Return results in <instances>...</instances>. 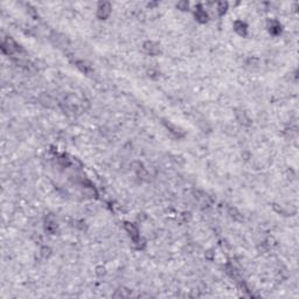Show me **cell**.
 <instances>
[{"instance_id": "obj_1", "label": "cell", "mask_w": 299, "mask_h": 299, "mask_svg": "<svg viewBox=\"0 0 299 299\" xmlns=\"http://www.w3.org/2000/svg\"><path fill=\"white\" fill-rule=\"evenodd\" d=\"M98 16L102 18V19H105L109 14H110V5L104 2V4H101L99 7H98Z\"/></svg>"}, {"instance_id": "obj_2", "label": "cell", "mask_w": 299, "mask_h": 299, "mask_svg": "<svg viewBox=\"0 0 299 299\" xmlns=\"http://www.w3.org/2000/svg\"><path fill=\"white\" fill-rule=\"evenodd\" d=\"M145 49H146V52H147V53L152 54V55H154V54L159 53V48L155 46L154 43H152V42H147V43H145Z\"/></svg>"}, {"instance_id": "obj_4", "label": "cell", "mask_w": 299, "mask_h": 299, "mask_svg": "<svg viewBox=\"0 0 299 299\" xmlns=\"http://www.w3.org/2000/svg\"><path fill=\"white\" fill-rule=\"evenodd\" d=\"M195 15L197 16V19H200V20H205V19L207 20V14L202 11V10H199V11L195 13Z\"/></svg>"}, {"instance_id": "obj_3", "label": "cell", "mask_w": 299, "mask_h": 299, "mask_svg": "<svg viewBox=\"0 0 299 299\" xmlns=\"http://www.w3.org/2000/svg\"><path fill=\"white\" fill-rule=\"evenodd\" d=\"M237 25H240V27H236V26H235V31H236V32H238L241 35L245 34V31H247L245 25H244L243 22H237Z\"/></svg>"}]
</instances>
